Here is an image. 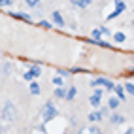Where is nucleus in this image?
Masks as SVG:
<instances>
[{"mask_svg": "<svg viewBox=\"0 0 134 134\" xmlns=\"http://www.w3.org/2000/svg\"><path fill=\"white\" fill-rule=\"evenodd\" d=\"M15 117H17V110H15V104L13 102H4V106H2V111H0V119H2L4 123H12V121H15Z\"/></svg>", "mask_w": 134, "mask_h": 134, "instance_id": "1", "label": "nucleus"}, {"mask_svg": "<svg viewBox=\"0 0 134 134\" xmlns=\"http://www.w3.org/2000/svg\"><path fill=\"white\" fill-rule=\"evenodd\" d=\"M55 115H57L55 104H53V100H47L46 104H43V108H42V119H43V123H49L51 119H55Z\"/></svg>", "mask_w": 134, "mask_h": 134, "instance_id": "2", "label": "nucleus"}, {"mask_svg": "<svg viewBox=\"0 0 134 134\" xmlns=\"http://www.w3.org/2000/svg\"><path fill=\"white\" fill-rule=\"evenodd\" d=\"M89 85H91L93 89L102 85V87H106V91H108V93H111V91H113V87H115V83L111 81V79H106V77H94V79H93V81L89 83Z\"/></svg>", "mask_w": 134, "mask_h": 134, "instance_id": "3", "label": "nucleus"}, {"mask_svg": "<svg viewBox=\"0 0 134 134\" xmlns=\"http://www.w3.org/2000/svg\"><path fill=\"white\" fill-rule=\"evenodd\" d=\"M125 10H127V4L123 2V0H115V10L108 15V21H111V19H115V17H119Z\"/></svg>", "mask_w": 134, "mask_h": 134, "instance_id": "4", "label": "nucleus"}, {"mask_svg": "<svg viewBox=\"0 0 134 134\" xmlns=\"http://www.w3.org/2000/svg\"><path fill=\"white\" fill-rule=\"evenodd\" d=\"M100 100H102V89L94 87V93L89 96V104H91L93 108H98V106H100Z\"/></svg>", "mask_w": 134, "mask_h": 134, "instance_id": "5", "label": "nucleus"}, {"mask_svg": "<svg viewBox=\"0 0 134 134\" xmlns=\"http://www.w3.org/2000/svg\"><path fill=\"white\" fill-rule=\"evenodd\" d=\"M51 21H53V25H57V26H64V17H62V13L57 12V10L51 13Z\"/></svg>", "mask_w": 134, "mask_h": 134, "instance_id": "6", "label": "nucleus"}, {"mask_svg": "<svg viewBox=\"0 0 134 134\" xmlns=\"http://www.w3.org/2000/svg\"><path fill=\"white\" fill-rule=\"evenodd\" d=\"M110 123L111 125H123L125 123V115H121V113H110Z\"/></svg>", "mask_w": 134, "mask_h": 134, "instance_id": "7", "label": "nucleus"}, {"mask_svg": "<svg viewBox=\"0 0 134 134\" xmlns=\"http://www.w3.org/2000/svg\"><path fill=\"white\" fill-rule=\"evenodd\" d=\"M12 17H13V19H19V21H25V23L32 21V17L29 13H21V12H12Z\"/></svg>", "mask_w": 134, "mask_h": 134, "instance_id": "8", "label": "nucleus"}, {"mask_svg": "<svg viewBox=\"0 0 134 134\" xmlns=\"http://www.w3.org/2000/svg\"><path fill=\"white\" fill-rule=\"evenodd\" d=\"M79 134H102V130L96 127V123L94 125H91V127H85V129H81L79 130Z\"/></svg>", "mask_w": 134, "mask_h": 134, "instance_id": "9", "label": "nucleus"}, {"mask_svg": "<svg viewBox=\"0 0 134 134\" xmlns=\"http://www.w3.org/2000/svg\"><path fill=\"white\" fill-rule=\"evenodd\" d=\"M102 119H104V113L98 111V110H94L93 113H89V121H91V123H100Z\"/></svg>", "mask_w": 134, "mask_h": 134, "instance_id": "10", "label": "nucleus"}, {"mask_svg": "<svg viewBox=\"0 0 134 134\" xmlns=\"http://www.w3.org/2000/svg\"><path fill=\"white\" fill-rule=\"evenodd\" d=\"M29 89H30V93L34 96H38L42 93V89H40V83H36V79H32V81H29Z\"/></svg>", "mask_w": 134, "mask_h": 134, "instance_id": "11", "label": "nucleus"}, {"mask_svg": "<svg viewBox=\"0 0 134 134\" xmlns=\"http://www.w3.org/2000/svg\"><path fill=\"white\" fill-rule=\"evenodd\" d=\"M121 104V100L117 96H110V100H108V110H111V111H115L117 110V106Z\"/></svg>", "mask_w": 134, "mask_h": 134, "instance_id": "12", "label": "nucleus"}, {"mask_svg": "<svg viewBox=\"0 0 134 134\" xmlns=\"http://www.w3.org/2000/svg\"><path fill=\"white\" fill-rule=\"evenodd\" d=\"M26 72L30 74V77H32V79H36V77H40V76H42V68H40V66H30L29 70H26Z\"/></svg>", "mask_w": 134, "mask_h": 134, "instance_id": "13", "label": "nucleus"}, {"mask_svg": "<svg viewBox=\"0 0 134 134\" xmlns=\"http://www.w3.org/2000/svg\"><path fill=\"white\" fill-rule=\"evenodd\" d=\"M113 91H115V96H117L121 102H125V87L123 85H115Z\"/></svg>", "mask_w": 134, "mask_h": 134, "instance_id": "14", "label": "nucleus"}, {"mask_svg": "<svg viewBox=\"0 0 134 134\" xmlns=\"http://www.w3.org/2000/svg\"><path fill=\"white\" fill-rule=\"evenodd\" d=\"M70 2H72L76 8H89L93 0H70Z\"/></svg>", "mask_w": 134, "mask_h": 134, "instance_id": "15", "label": "nucleus"}, {"mask_svg": "<svg viewBox=\"0 0 134 134\" xmlns=\"http://www.w3.org/2000/svg\"><path fill=\"white\" fill-rule=\"evenodd\" d=\"M91 43H96L98 47H104V49H111V43L110 42H104V40H89Z\"/></svg>", "mask_w": 134, "mask_h": 134, "instance_id": "16", "label": "nucleus"}, {"mask_svg": "<svg viewBox=\"0 0 134 134\" xmlns=\"http://www.w3.org/2000/svg\"><path fill=\"white\" fill-rule=\"evenodd\" d=\"M76 94H77V89L76 87H68L66 89V100H74V98H76Z\"/></svg>", "mask_w": 134, "mask_h": 134, "instance_id": "17", "label": "nucleus"}, {"mask_svg": "<svg viewBox=\"0 0 134 134\" xmlns=\"http://www.w3.org/2000/svg\"><path fill=\"white\" fill-rule=\"evenodd\" d=\"M64 96H66V89L64 87H57L55 89V98H62V100H64Z\"/></svg>", "mask_w": 134, "mask_h": 134, "instance_id": "18", "label": "nucleus"}, {"mask_svg": "<svg viewBox=\"0 0 134 134\" xmlns=\"http://www.w3.org/2000/svg\"><path fill=\"white\" fill-rule=\"evenodd\" d=\"M125 40H127V36H125L123 32H115V34H113V42H115V43H123Z\"/></svg>", "mask_w": 134, "mask_h": 134, "instance_id": "19", "label": "nucleus"}, {"mask_svg": "<svg viewBox=\"0 0 134 134\" xmlns=\"http://www.w3.org/2000/svg\"><path fill=\"white\" fill-rule=\"evenodd\" d=\"M51 81H53V85H55V87H64V79H62L60 76H55Z\"/></svg>", "mask_w": 134, "mask_h": 134, "instance_id": "20", "label": "nucleus"}, {"mask_svg": "<svg viewBox=\"0 0 134 134\" xmlns=\"http://www.w3.org/2000/svg\"><path fill=\"white\" fill-rule=\"evenodd\" d=\"M100 38H102L100 29H94V30H93V34H91V40H100Z\"/></svg>", "mask_w": 134, "mask_h": 134, "instance_id": "21", "label": "nucleus"}, {"mask_svg": "<svg viewBox=\"0 0 134 134\" xmlns=\"http://www.w3.org/2000/svg\"><path fill=\"white\" fill-rule=\"evenodd\" d=\"M57 74H59L60 77H68V76H70V70H64V68H57Z\"/></svg>", "mask_w": 134, "mask_h": 134, "instance_id": "22", "label": "nucleus"}, {"mask_svg": "<svg viewBox=\"0 0 134 134\" xmlns=\"http://www.w3.org/2000/svg\"><path fill=\"white\" fill-rule=\"evenodd\" d=\"M125 91L134 96V83H125Z\"/></svg>", "mask_w": 134, "mask_h": 134, "instance_id": "23", "label": "nucleus"}, {"mask_svg": "<svg viewBox=\"0 0 134 134\" xmlns=\"http://www.w3.org/2000/svg\"><path fill=\"white\" fill-rule=\"evenodd\" d=\"M25 4L29 6V8H36L40 4V0H25Z\"/></svg>", "mask_w": 134, "mask_h": 134, "instance_id": "24", "label": "nucleus"}, {"mask_svg": "<svg viewBox=\"0 0 134 134\" xmlns=\"http://www.w3.org/2000/svg\"><path fill=\"white\" fill-rule=\"evenodd\" d=\"M40 26H42V29H51V26H53V23L43 19V21H40Z\"/></svg>", "mask_w": 134, "mask_h": 134, "instance_id": "25", "label": "nucleus"}, {"mask_svg": "<svg viewBox=\"0 0 134 134\" xmlns=\"http://www.w3.org/2000/svg\"><path fill=\"white\" fill-rule=\"evenodd\" d=\"M98 29H100V32H102V36H110V29H108V26H98Z\"/></svg>", "mask_w": 134, "mask_h": 134, "instance_id": "26", "label": "nucleus"}, {"mask_svg": "<svg viewBox=\"0 0 134 134\" xmlns=\"http://www.w3.org/2000/svg\"><path fill=\"white\" fill-rule=\"evenodd\" d=\"M12 4H13V0H0V8H8Z\"/></svg>", "mask_w": 134, "mask_h": 134, "instance_id": "27", "label": "nucleus"}, {"mask_svg": "<svg viewBox=\"0 0 134 134\" xmlns=\"http://www.w3.org/2000/svg\"><path fill=\"white\" fill-rule=\"evenodd\" d=\"M23 77H25V81H32V77H30V74H29V72H25V74H23Z\"/></svg>", "mask_w": 134, "mask_h": 134, "instance_id": "28", "label": "nucleus"}, {"mask_svg": "<svg viewBox=\"0 0 134 134\" xmlns=\"http://www.w3.org/2000/svg\"><path fill=\"white\" fill-rule=\"evenodd\" d=\"M81 72H83L81 68H74V70H70V74H81Z\"/></svg>", "mask_w": 134, "mask_h": 134, "instance_id": "29", "label": "nucleus"}, {"mask_svg": "<svg viewBox=\"0 0 134 134\" xmlns=\"http://www.w3.org/2000/svg\"><path fill=\"white\" fill-rule=\"evenodd\" d=\"M125 134H134V129H127V130H125Z\"/></svg>", "mask_w": 134, "mask_h": 134, "instance_id": "30", "label": "nucleus"}, {"mask_svg": "<svg viewBox=\"0 0 134 134\" xmlns=\"http://www.w3.org/2000/svg\"><path fill=\"white\" fill-rule=\"evenodd\" d=\"M130 74H134V70H130Z\"/></svg>", "mask_w": 134, "mask_h": 134, "instance_id": "31", "label": "nucleus"}, {"mask_svg": "<svg viewBox=\"0 0 134 134\" xmlns=\"http://www.w3.org/2000/svg\"><path fill=\"white\" fill-rule=\"evenodd\" d=\"M132 29H134V21H132Z\"/></svg>", "mask_w": 134, "mask_h": 134, "instance_id": "32", "label": "nucleus"}, {"mask_svg": "<svg viewBox=\"0 0 134 134\" xmlns=\"http://www.w3.org/2000/svg\"><path fill=\"white\" fill-rule=\"evenodd\" d=\"M64 134H66V132H64Z\"/></svg>", "mask_w": 134, "mask_h": 134, "instance_id": "33", "label": "nucleus"}, {"mask_svg": "<svg viewBox=\"0 0 134 134\" xmlns=\"http://www.w3.org/2000/svg\"><path fill=\"white\" fill-rule=\"evenodd\" d=\"M132 60H134V59H132Z\"/></svg>", "mask_w": 134, "mask_h": 134, "instance_id": "34", "label": "nucleus"}]
</instances>
